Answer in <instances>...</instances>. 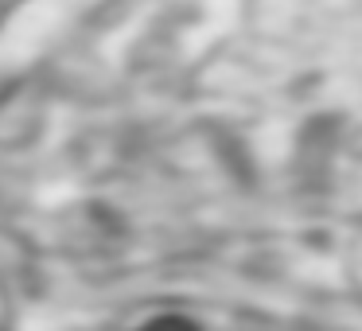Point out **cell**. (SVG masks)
I'll use <instances>...</instances> for the list:
<instances>
[{"instance_id": "1", "label": "cell", "mask_w": 362, "mask_h": 331, "mask_svg": "<svg viewBox=\"0 0 362 331\" xmlns=\"http://www.w3.org/2000/svg\"><path fill=\"white\" fill-rule=\"evenodd\" d=\"M144 331H195V323H187L183 315H164V320L148 323Z\"/></svg>"}]
</instances>
